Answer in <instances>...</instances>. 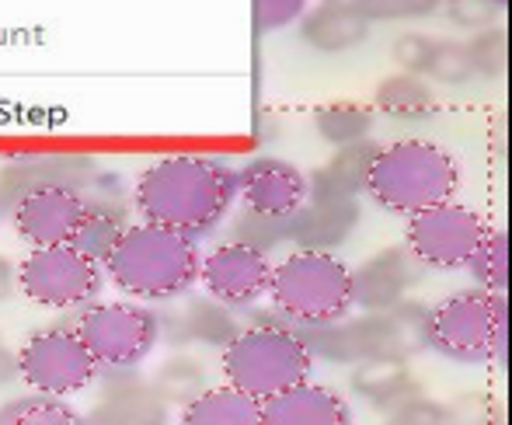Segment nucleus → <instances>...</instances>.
Segmentation results:
<instances>
[{
  "mask_svg": "<svg viewBox=\"0 0 512 425\" xmlns=\"http://www.w3.org/2000/svg\"><path fill=\"white\" fill-rule=\"evenodd\" d=\"M237 199V171L220 157L171 154L136 178V213L185 237H203Z\"/></svg>",
  "mask_w": 512,
  "mask_h": 425,
  "instance_id": "nucleus-1",
  "label": "nucleus"
},
{
  "mask_svg": "<svg viewBox=\"0 0 512 425\" xmlns=\"http://www.w3.org/2000/svg\"><path fill=\"white\" fill-rule=\"evenodd\" d=\"M199 265L196 237L140 220L126 223L102 269L108 283L133 300H175L199 283Z\"/></svg>",
  "mask_w": 512,
  "mask_h": 425,
  "instance_id": "nucleus-2",
  "label": "nucleus"
},
{
  "mask_svg": "<svg viewBox=\"0 0 512 425\" xmlns=\"http://www.w3.org/2000/svg\"><path fill=\"white\" fill-rule=\"evenodd\" d=\"M425 314L429 307L415 300L387 307V311H366L363 318L328 321V324H297L314 359L324 363H366V359H408L425 349Z\"/></svg>",
  "mask_w": 512,
  "mask_h": 425,
  "instance_id": "nucleus-3",
  "label": "nucleus"
},
{
  "mask_svg": "<svg viewBox=\"0 0 512 425\" xmlns=\"http://www.w3.org/2000/svg\"><path fill=\"white\" fill-rule=\"evenodd\" d=\"M457 189L460 164L450 150L429 140H398L377 150L363 192L380 210L411 216L453 199Z\"/></svg>",
  "mask_w": 512,
  "mask_h": 425,
  "instance_id": "nucleus-4",
  "label": "nucleus"
},
{
  "mask_svg": "<svg viewBox=\"0 0 512 425\" xmlns=\"http://www.w3.org/2000/svg\"><path fill=\"white\" fill-rule=\"evenodd\" d=\"M509 300L492 290H460L425 314V345L453 363H495L506 356Z\"/></svg>",
  "mask_w": 512,
  "mask_h": 425,
  "instance_id": "nucleus-5",
  "label": "nucleus"
},
{
  "mask_svg": "<svg viewBox=\"0 0 512 425\" xmlns=\"http://www.w3.org/2000/svg\"><path fill=\"white\" fill-rule=\"evenodd\" d=\"M220 366L227 384L265 401L300 380H310L314 356L293 324H251L223 345Z\"/></svg>",
  "mask_w": 512,
  "mask_h": 425,
  "instance_id": "nucleus-6",
  "label": "nucleus"
},
{
  "mask_svg": "<svg viewBox=\"0 0 512 425\" xmlns=\"http://www.w3.org/2000/svg\"><path fill=\"white\" fill-rule=\"evenodd\" d=\"M269 300L290 324H328L352 314L349 265L331 251L297 248L272 265Z\"/></svg>",
  "mask_w": 512,
  "mask_h": 425,
  "instance_id": "nucleus-7",
  "label": "nucleus"
},
{
  "mask_svg": "<svg viewBox=\"0 0 512 425\" xmlns=\"http://www.w3.org/2000/svg\"><path fill=\"white\" fill-rule=\"evenodd\" d=\"M102 286V262L77 251L74 244L32 248L18 262V290L46 311H81L102 297Z\"/></svg>",
  "mask_w": 512,
  "mask_h": 425,
  "instance_id": "nucleus-8",
  "label": "nucleus"
},
{
  "mask_svg": "<svg viewBox=\"0 0 512 425\" xmlns=\"http://www.w3.org/2000/svg\"><path fill=\"white\" fill-rule=\"evenodd\" d=\"M102 370H136L161 342V318L150 307L112 300L88 304L70 324Z\"/></svg>",
  "mask_w": 512,
  "mask_h": 425,
  "instance_id": "nucleus-9",
  "label": "nucleus"
},
{
  "mask_svg": "<svg viewBox=\"0 0 512 425\" xmlns=\"http://www.w3.org/2000/svg\"><path fill=\"white\" fill-rule=\"evenodd\" d=\"M14 356H18V377L32 391L56 394V398H74L102 373V366L95 363L88 345L77 338L70 324L35 331Z\"/></svg>",
  "mask_w": 512,
  "mask_h": 425,
  "instance_id": "nucleus-10",
  "label": "nucleus"
},
{
  "mask_svg": "<svg viewBox=\"0 0 512 425\" xmlns=\"http://www.w3.org/2000/svg\"><path fill=\"white\" fill-rule=\"evenodd\" d=\"M488 234V220L471 206H460L453 199L436 203L429 210H418L408 216L405 248L415 255L422 269L453 272L464 269L467 258Z\"/></svg>",
  "mask_w": 512,
  "mask_h": 425,
  "instance_id": "nucleus-11",
  "label": "nucleus"
},
{
  "mask_svg": "<svg viewBox=\"0 0 512 425\" xmlns=\"http://www.w3.org/2000/svg\"><path fill=\"white\" fill-rule=\"evenodd\" d=\"M272 258L241 241L213 248L199 265V283L223 307H255L269 293Z\"/></svg>",
  "mask_w": 512,
  "mask_h": 425,
  "instance_id": "nucleus-12",
  "label": "nucleus"
},
{
  "mask_svg": "<svg viewBox=\"0 0 512 425\" xmlns=\"http://www.w3.org/2000/svg\"><path fill=\"white\" fill-rule=\"evenodd\" d=\"M88 199L81 189H67V185H49V189H35L7 213L14 234L32 248H46V244H70L77 223H81Z\"/></svg>",
  "mask_w": 512,
  "mask_h": 425,
  "instance_id": "nucleus-13",
  "label": "nucleus"
},
{
  "mask_svg": "<svg viewBox=\"0 0 512 425\" xmlns=\"http://www.w3.org/2000/svg\"><path fill=\"white\" fill-rule=\"evenodd\" d=\"M98 175L95 157L88 154H28L14 157L0 168V216H7L28 192L67 185V189H88Z\"/></svg>",
  "mask_w": 512,
  "mask_h": 425,
  "instance_id": "nucleus-14",
  "label": "nucleus"
},
{
  "mask_svg": "<svg viewBox=\"0 0 512 425\" xmlns=\"http://www.w3.org/2000/svg\"><path fill=\"white\" fill-rule=\"evenodd\" d=\"M237 196L255 213L290 216L307 203V175L283 157H255L237 171Z\"/></svg>",
  "mask_w": 512,
  "mask_h": 425,
  "instance_id": "nucleus-15",
  "label": "nucleus"
},
{
  "mask_svg": "<svg viewBox=\"0 0 512 425\" xmlns=\"http://www.w3.org/2000/svg\"><path fill=\"white\" fill-rule=\"evenodd\" d=\"M422 276V265L415 262V255L405 244L377 251L373 258H366L359 269H349L352 279V307L363 311H387V307L401 304L408 297V290Z\"/></svg>",
  "mask_w": 512,
  "mask_h": 425,
  "instance_id": "nucleus-16",
  "label": "nucleus"
},
{
  "mask_svg": "<svg viewBox=\"0 0 512 425\" xmlns=\"http://www.w3.org/2000/svg\"><path fill=\"white\" fill-rule=\"evenodd\" d=\"M356 199H307L297 213L286 216V241L307 251H335L359 227Z\"/></svg>",
  "mask_w": 512,
  "mask_h": 425,
  "instance_id": "nucleus-17",
  "label": "nucleus"
},
{
  "mask_svg": "<svg viewBox=\"0 0 512 425\" xmlns=\"http://www.w3.org/2000/svg\"><path fill=\"white\" fill-rule=\"evenodd\" d=\"M262 425H352V408L331 387L300 380L262 401Z\"/></svg>",
  "mask_w": 512,
  "mask_h": 425,
  "instance_id": "nucleus-18",
  "label": "nucleus"
},
{
  "mask_svg": "<svg viewBox=\"0 0 512 425\" xmlns=\"http://www.w3.org/2000/svg\"><path fill=\"white\" fill-rule=\"evenodd\" d=\"M168 419V405L147 384L136 377L133 370H108V380L102 387L91 422H122V425H143V422H164Z\"/></svg>",
  "mask_w": 512,
  "mask_h": 425,
  "instance_id": "nucleus-19",
  "label": "nucleus"
},
{
  "mask_svg": "<svg viewBox=\"0 0 512 425\" xmlns=\"http://www.w3.org/2000/svg\"><path fill=\"white\" fill-rule=\"evenodd\" d=\"M377 150L380 143L370 140V136L338 147V154L331 161H324L314 175H307V199H356L366 189V175H370Z\"/></svg>",
  "mask_w": 512,
  "mask_h": 425,
  "instance_id": "nucleus-20",
  "label": "nucleus"
},
{
  "mask_svg": "<svg viewBox=\"0 0 512 425\" xmlns=\"http://www.w3.org/2000/svg\"><path fill=\"white\" fill-rule=\"evenodd\" d=\"M300 39L317 53H349L370 39V21L321 0L317 7H307L300 18Z\"/></svg>",
  "mask_w": 512,
  "mask_h": 425,
  "instance_id": "nucleus-21",
  "label": "nucleus"
},
{
  "mask_svg": "<svg viewBox=\"0 0 512 425\" xmlns=\"http://www.w3.org/2000/svg\"><path fill=\"white\" fill-rule=\"evenodd\" d=\"M349 384L359 398H366L380 412H391L401 401H408L411 394L422 391L418 380L411 377L408 359H366V363H356Z\"/></svg>",
  "mask_w": 512,
  "mask_h": 425,
  "instance_id": "nucleus-22",
  "label": "nucleus"
},
{
  "mask_svg": "<svg viewBox=\"0 0 512 425\" xmlns=\"http://www.w3.org/2000/svg\"><path fill=\"white\" fill-rule=\"evenodd\" d=\"M182 422L185 425H262V401L244 394L234 384L206 387L189 405H182Z\"/></svg>",
  "mask_w": 512,
  "mask_h": 425,
  "instance_id": "nucleus-23",
  "label": "nucleus"
},
{
  "mask_svg": "<svg viewBox=\"0 0 512 425\" xmlns=\"http://www.w3.org/2000/svg\"><path fill=\"white\" fill-rule=\"evenodd\" d=\"M84 199H88V210H84L81 223H77L74 237H70V244H74L77 251H84L88 258H95V262H105L108 251L115 248V241H119V234L126 230V203H119L115 196H88L84 192Z\"/></svg>",
  "mask_w": 512,
  "mask_h": 425,
  "instance_id": "nucleus-24",
  "label": "nucleus"
},
{
  "mask_svg": "<svg viewBox=\"0 0 512 425\" xmlns=\"http://www.w3.org/2000/svg\"><path fill=\"white\" fill-rule=\"evenodd\" d=\"M171 338L178 345L182 342H199V345H213V349H223L230 338L241 331V324L234 321V314L220 304V300H192L189 311L182 314L178 321H171Z\"/></svg>",
  "mask_w": 512,
  "mask_h": 425,
  "instance_id": "nucleus-25",
  "label": "nucleus"
},
{
  "mask_svg": "<svg viewBox=\"0 0 512 425\" xmlns=\"http://www.w3.org/2000/svg\"><path fill=\"white\" fill-rule=\"evenodd\" d=\"M373 105L384 115H394V119H425V115L436 112V91L425 77L398 70V74L384 77L377 84Z\"/></svg>",
  "mask_w": 512,
  "mask_h": 425,
  "instance_id": "nucleus-26",
  "label": "nucleus"
},
{
  "mask_svg": "<svg viewBox=\"0 0 512 425\" xmlns=\"http://www.w3.org/2000/svg\"><path fill=\"white\" fill-rule=\"evenodd\" d=\"M314 129L324 143L345 147V143L366 140L373 133V112L359 102H331L314 112Z\"/></svg>",
  "mask_w": 512,
  "mask_h": 425,
  "instance_id": "nucleus-27",
  "label": "nucleus"
},
{
  "mask_svg": "<svg viewBox=\"0 0 512 425\" xmlns=\"http://www.w3.org/2000/svg\"><path fill=\"white\" fill-rule=\"evenodd\" d=\"M81 412L67 405V398L56 394H21L0 405V425H77Z\"/></svg>",
  "mask_w": 512,
  "mask_h": 425,
  "instance_id": "nucleus-28",
  "label": "nucleus"
},
{
  "mask_svg": "<svg viewBox=\"0 0 512 425\" xmlns=\"http://www.w3.org/2000/svg\"><path fill=\"white\" fill-rule=\"evenodd\" d=\"M464 269L471 272L481 290L506 293V286H509V234L506 230L488 227V234L481 237V244L474 248V255L467 258Z\"/></svg>",
  "mask_w": 512,
  "mask_h": 425,
  "instance_id": "nucleus-29",
  "label": "nucleus"
},
{
  "mask_svg": "<svg viewBox=\"0 0 512 425\" xmlns=\"http://www.w3.org/2000/svg\"><path fill=\"white\" fill-rule=\"evenodd\" d=\"M154 391L164 398V405H189L196 394L206 391L203 363L192 356H171L168 363L157 370Z\"/></svg>",
  "mask_w": 512,
  "mask_h": 425,
  "instance_id": "nucleus-30",
  "label": "nucleus"
},
{
  "mask_svg": "<svg viewBox=\"0 0 512 425\" xmlns=\"http://www.w3.org/2000/svg\"><path fill=\"white\" fill-rule=\"evenodd\" d=\"M467 46V60H471V70L481 77H506L509 67V32L502 25H488L481 32H471V42Z\"/></svg>",
  "mask_w": 512,
  "mask_h": 425,
  "instance_id": "nucleus-31",
  "label": "nucleus"
},
{
  "mask_svg": "<svg viewBox=\"0 0 512 425\" xmlns=\"http://www.w3.org/2000/svg\"><path fill=\"white\" fill-rule=\"evenodd\" d=\"M324 4L345 7L370 25L373 21H415L439 11V0H324Z\"/></svg>",
  "mask_w": 512,
  "mask_h": 425,
  "instance_id": "nucleus-32",
  "label": "nucleus"
},
{
  "mask_svg": "<svg viewBox=\"0 0 512 425\" xmlns=\"http://www.w3.org/2000/svg\"><path fill=\"white\" fill-rule=\"evenodd\" d=\"M234 241L248 244V248H258L269 255L276 244L286 241V216H269V213H255L244 206L241 213L234 216V227H230Z\"/></svg>",
  "mask_w": 512,
  "mask_h": 425,
  "instance_id": "nucleus-33",
  "label": "nucleus"
},
{
  "mask_svg": "<svg viewBox=\"0 0 512 425\" xmlns=\"http://www.w3.org/2000/svg\"><path fill=\"white\" fill-rule=\"evenodd\" d=\"M425 77L443 88H460L474 77L471 60H467V46L457 39H436V49H432V60Z\"/></svg>",
  "mask_w": 512,
  "mask_h": 425,
  "instance_id": "nucleus-34",
  "label": "nucleus"
},
{
  "mask_svg": "<svg viewBox=\"0 0 512 425\" xmlns=\"http://www.w3.org/2000/svg\"><path fill=\"white\" fill-rule=\"evenodd\" d=\"M439 7H443L446 21L464 32H481L499 21V7L492 0H439Z\"/></svg>",
  "mask_w": 512,
  "mask_h": 425,
  "instance_id": "nucleus-35",
  "label": "nucleus"
},
{
  "mask_svg": "<svg viewBox=\"0 0 512 425\" xmlns=\"http://www.w3.org/2000/svg\"><path fill=\"white\" fill-rule=\"evenodd\" d=\"M432 49H436V39L425 32H401L391 46V56L405 74H418L425 77L429 70V60H432Z\"/></svg>",
  "mask_w": 512,
  "mask_h": 425,
  "instance_id": "nucleus-36",
  "label": "nucleus"
},
{
  "mask_svg": "<svg viewBox=\"0 0 512 425\" xmlns=\"http://www.w3.org/2000/svg\"><path fill=\"white\" fill-rule=\"evenodd\" d=\"M387 419L398 425H443V422H450L453 415L446 405H439V401L425 398V394L418 391V394H411L408 401H401L398 408H391Z\"/></svg>",
  "mask_w": 512,
  "mask_h": 425,
  "instance_id": "nucleus-37",
  "label": "nucleus"
},
{
  "mask_svg": "<svg viewBox=\"0 0 512 425\" xmlns=\"http://www.w3.org/2000/svg\"><path fill=\"white\" fill-rule=\"evenodd\" d=\"M307 11V0H255V21L262 32H283L297 25Z\"/></svg>",
  "mask_w": 512,
  "mask_h": 425,
  "instance_id": "nucleus-38",
  "label": "nucleus"
},
{
  "mask_svg": "<svg viewBox=\"0 0 512 425\" xmlns=\"http://www.w3.org/2000/svg\"><path fill=\"white\" fill-rule=\"evenodd\" d=\"M14 293H18V265L7 255H0V304L11 300Z\"/></svg>",
  "mask_w": 512,
  "mask_h": 425,
  "instance_id": "nucleus-39",
  "label": "nucleus"
},
{
  "mask_svg": "<svg viewBox=\"0 0 512 425\" xmlns=\"http://www.w3.org/2000/svg\"><path fill=\"white\" fill-rule=\"evenodd\" d=\"M14 377H18V356L11 349H4V342H0V387L11 384Z\"/></svg>",
  "mask_w": 512,
  "mask_h": 425,
  "instance_id": "nucleus-40",
  "label": "nucleus"
},
{
  "mask_svg": "<svg viewBox=\"0 0 512 425\" xmlns=\"http://www.w3.org/2000/svg\"><path fill=\"white\" fill-rule=\"evenodd\" d=\"M492 4L499 7V11H506V4H509V0H492Z\"/></svg>",
  "mask_w": 512,
  "mask_h": 425,
  "instance_id": "nucleus-41",
  "label": "nucleus"
}]
</instances>
